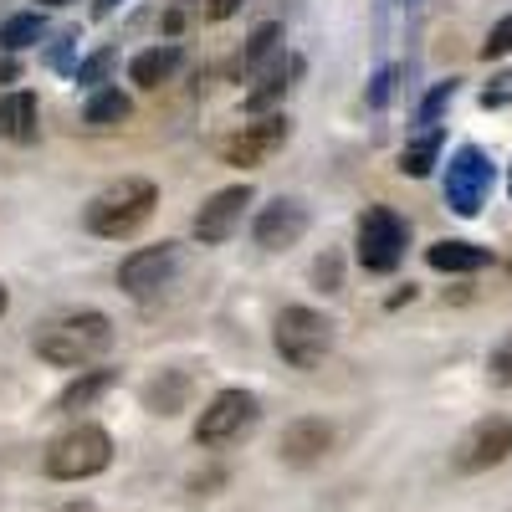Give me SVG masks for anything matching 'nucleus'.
<instances>
[{"label":"nucleus","instance_id":"39","mask_svg":"<svg viewBox=\"0 0 512 512\" xmlns=\"http://www.w3.org/2000/svg\"><path fill=\"white\" fill-rule=\"evenodd\" d=\"M507 195H512V169H507Z\"/></svg>","mask_w":512,"mask_h":512},{"label":"nucleus","instance_id":"1","mask_svg":"<svg viewBox=\"0 0 512 512\" xmlns=\"http://www.w3.org/2000/svg\"><path fill=\"white\" fill-rule=\"evenodd\" d=\"M31 349L57 369H88L113 349V323L98 308H72V313H57L52 323H41Z\"/></svg>","mask_w":512,"mask_h":512},{"label":"nucleus","instance_id":"26","mask_svg":"<svg viewBox=\"0 0 512 512\" xmlns=\"http://www.w3.org/2000/svg\"><path fill=\"white\" fill-rule=\"evenodd\" d=\"M451 98H456V77H451V82H436V88L425 93V103H420V123H425V128H436V118L446 113Z\"/></svg>","mask_w":512,"mask_h":512},{"label":"nucleus","instance_id":"6","mask_svg":"<svg viewBox=\"0 0 512 512\" xmlns=\"http://www.w3.org/2000/svg\"><path fill=\"white\" fill-rule=\"evenodd\" d=\"M359 267L384 277V272H395L405 262V251H410V226L400 210L390 205H369L364 216H359Z\"/></svg>","mask_w":512,"mask_h":512},{"label":"nucleus","instance_id":"9","mask_svg":"<svg viewBox=\"0 0 512 512\" xmlns=\"http://www.w3.org/2000/svg\"><path fill=\"white\" fill-rule=\"evenodd\" d=\"M487 195H492V159L477 144H461L446 164V205L472 221V216H482Z\"/></svg>","mask_w":512,"mask_h":512},{"label":"nucleus","instance_id":"11","mask_svg":"<svg viewBox=\"0 0 512 512\" xmlns=\"http://www.w3.org/2000/svg\"><path fill=\"white\" fill-rule=\"evenodd\" d=\"M256 200V190L251 185H226V190H216L200 210H195V241L200 246H226L231 236H236V226L246 221V205Z\"/></svg>","mask_w":512,"mask_h":512},{"label":"nucleus","instance_id":"8","mask_svg":"<svg viewBox=\"0 0 512 512\" xmlns=\"http://www.w3.org/2000/svg\"><path fill=\"white\" fill-rule=\"evenodd\" d=\"M512 456V420L507 415H482L477 425H466L451 446V472L456 477H482L492 466Z\"/></svg>","mask_w":512,"mask_h":512},{"label":"nucleus","instance_id":"29","mask_svg":"<svg viewBox=\"0 0 512 512\" xmlns=\"http://www.w3.org/2000/svg\"><path fill=\"white\" fill-rule=\"evenodd\" d=\"M507 103H512V67L492 72V82L482 88V108H507Z\"/></svg>","mask_w":512,"mask_h":512},{"label":"nucleus","instance_id":"37","mask_svg":"<svg viewBox=\"0 0 512 512\" xmlns=\"http://www.w3.org/2000/svg\"><path fill=\"white\" fill-rule=\"evenodd\" d=\"M62 512H98V507H93V502H67Z\"/></svg>","mask_w":512,"mask_h":512},{"label":"nucleus","instance_id":"31","mask_svg":"<svg viewBox=\"0 0 512 512\" xmlns=\"http://www.w3.org/2000/svg\"><path fill=\"white\" fill-rule=\"evenodd\" d=\"M72 41H77V31H62V36H57V47H52V57H47L57 72H62V67H67V57H72Z\"/></svg>","mask_w":512,"mask_h":512},{"label":"nucleus","instance_id":"16","mask_svg":"<svg viewBox=\"0 0 512 512\" xmlns=\"http://www.w3.org/2000/svg\"><path fill=\"white\" fill-rule=\"evenodd\" d=\"M297 77H303V57H297V52H282L262 77H256L262 88H251V93H246V113H262V108L282 103V98L297 88Z\"/></svg>","mask_w":512,"mask_h":512},{"label":"nucleus","instance_id":"36","mask_svg":"<svg viewBox=\"0 0 512 512\" xmlns=\"http://www.w3.org/2000/svg\"><path fill=\"white\" fill-rule=\"evenodd\" d=\"M6 308H11V287L0 282V318H6Z\"/></svg>","mask_w":512,"mask_h":512},{"label":"nucleus","instance_id":"30","mask_svg":"<svg viewBox=\"0 0 512 512\" xmlns=\"http://www.w3.org/2000/svg\"><path fill=\"white\" fill-rule=\"evenodd\" d=\"M390 82H395V67H384V72L374 77V88H369V103H374V108L390 103Z\"/></svg>","mask_w":512,"mask_h":512},{"label":"nucleus","instance_id":"24","mask_svg":"<svg viewBox=\"0 0 512 512\" xmlns=\"http://www.w3.org/2000/svg\"><path fill=\"white\" fill-rule=\"evenodd\" d=\"M113 62H118V52H113V47L93 52L88 62L77 67V82H88V93H93V88H103V82H108V72H113Z\"/></svg>","mask_w":512,"mask_h":512},{"label":"nucleus","instance_id":"21","mask_svg":"<svg viewBox=\"0 0 512 512\" xmlns=\"http://www.w3.org/2000/svg\"><path fill=\"white\" fill-rule=\"evenodd\" d=\"M41 36H47V16L41 11H16V16L0 21V52H26V47H36Z\"/></svg>","mask_w":512,"mask_h":512},{"label":"nucleus","instance_id":"20","mask_svg":"<svg viewBox=\"0 0 512 512\" xmlns=\"http://www.w3.org/2000/svg\"><path fill=\"white\" fill-rule=\"evenodd\" d=\"M128 118H134V103H128V93L123 88H93L88 93V103H82V123L88 128H123Z\"/></svg>","mask_w":512,"mask_h":512},{"label":"nucleus","instance_id":"12","mask_svg":"<svg viewBox=\"0 0 512 512\" xmlns=\"http://www.w3.org/2000/svg\"><path fill=\"white\" fill-rule=\"evenodd\" d=\"M308 226H313L308 205L277 195V200H267L262 210H256L251 236H256V246H262V251H287V246H297V241L308 236Z\"/></svg>","mask_w":512,"mask_h":512},{"label":"nucleus","instance_id":"34","mask_svg":"<svg viewBox=\"0 0 512 512\" xmlns=\"http://www.w3.org/2000/svg\"><path fill=\"white\" fill-rule=\"evenodd\" d=\"M159 31H164L169 41H175V36L185 31V16H180V11H164V16H159Z\"/></svg>","mask_w":512,"mask_h":512},{"label":"nucleus","instance_id":"4","mask_svg":"<svg viewBox=\"0 0 512 512\" xmlns=\"http://www.w3.org/2000/svg\"><path fill=\"white\" fill-rule=\"evenodd\" d=\"M272 349H277V359H282L287 369L313 374V369L328 359V349H333V323H328L318 308L292 303V308H282L277 323H272Z\"/></svg>","mask_w":512,"mask_h":512},{"label":"nucleus","instance_id":"14","mask_svg":"<svg viewBox=\"0 0 512 512\" xmlns=\"http://www.w3.org/2000/svg\"><path fill=\"white\" fill-rule=\"evenodd\" d=\"M0 139L11 144H36L41 139V103L26 88L0 93Z\"/></svg>","mask_w":512,"mask_h":512},{"label":"nucleus","instance_id":"28","mask_svg":"<svg viewBox=\"0 0 512 512\" xmlns=\"http://www.w3.org/2000/svg\"><path fill=\"white\" fill-rule=\"evenodd\" d=\"M512 52V16H502L492 31H487V41H482V57L487 62H497V57H507Z\"/></svg>","mask_w":512,"mask_h":512},{"label":"nucleus","instance_id":"10","mask_svg":"<svg viewBox=\"0 0 512 512\" xmlns=\"http://www.w3.org/2000/svg\"><path fill=\"white\" fill-rule=\"evenodd\" d=\"M175 267H180V246H175V241L139 246L134 256H123V262H118V287L144 303V297H154L169 277H175Z\"/></svg>","mask_w":512,"mask_h":512},{"label":"nucleus","instance_id":"23","mask_svg":"<svg viewBox=\"0 0 512 512\" xmlns=\"http://www.w3.org/2000/svg\"><path fill=\"white\" fill-rule=\"evenodd\" d=\"M277 41H282V26H277V21L256 26V31H251V41L241 47V57H236V77H241V72H256V67H262V57H272V52H277Z\"/></svg>","mask_w":512,"mask_h":512},{"label":"nucleus","instance_id":"35","mask_svg":"<svg viewBox=\"0 0 512 512\" xmlns=\"http://www.w3.org/2000/svg\"><path fill=\"white\" fill-rule=\"evenodd\" d=\"M118 6H123V0H93V16H98V21H103V16H113V11H118Z\"/></svg>","mask_w":512,"mask_h":512},{"label":"nucleus","instance_id":"5","mask_svg":"<svg viewBox=\"0 0 512 512\" xmlns=\"http://www.w3.org/2000/svg\"><path fill=\"white\" fill-rule=\"evenodd\" d=\"M256 425H262V405H256V395L251 390H221V395H210L205 410L195 415V446H205V451L241 446Z\"/></svg>","mask_w":512,"mask_h":512},{"label":"nucleus","instance_id":"25","mask_svg":"<svg viewBox=\"0 0 512 512\" xmlns=\"http://www.w3.org/2000/svg\"><path fill=\"white\" fill-rule=\"evenodd\" d=\"M313 287L318 292H338V287H344V256H338V251L318 256V262H313Z\"/></svg>","mask_w":512,"mask_h":512},{"label":"nucleus","instance_id":"38","mask_svg":"<svg viewBox=\"0 0 512 512\" xmlns=\"http://www.w3.org/2000/svg\"><path fill=\"white\" fill-rule=\"evenodd\" d=\"M41 6H72V0H41Z\"/></svg>","mask_w":512,"mask_h":512},{"label":"nucleus","instance_id":"19","mask_svg":"<svg viewBox=\"0 0 512 512\" xmlns=\"http://www.w3.org/2000/svg\"><path fill=\"white\" fill-rule=\"evenodd\" d=\"M118 384V369H82L67 390L57 395V415H82V410H93L108 390Z\"/></svg>","mask_w":512,"mask_h":512},{"label":"nucleus","instance_id":"13","mask_svg":"<svg viewBox=\"0 0 512 512\" xmlns=\"http://www.w3.org/2000/svg\"><path fill=\"white\" fill-rule=\"evenodd\" d=\"M333 425L328 420H318V415H303V420H292L287 431H282V441H277V456L287 461V466H318L328 451H333Z\"/></svg>","mask_w":512,"mask_h":512},{"label":"nucleus","instance_id":"33","mask_svg":"<svg viewBox=\"0 0 512 512\" xmlns=\"http://www.w3.org/2000/svg\"><path fill=\"white\" fill-rule=\"evenodd\" d=\"M16 77H21V62H16V52H0V88H11Z\"/></svg>","mask_w":512,"mask_h":512},{"label":"nucleus","instance_id":"17","mask_svg":"<svg viewBox=\"0 0 512 512\" xmlns=\"http://www.w3.org/2000/svg\"><path fill=\"white\" fill-rule=\"evenodd\" d=\"M425 262H431V272L466 277V272L492 267V251H487V246H477V241H431V246H425Z\"/></svg>","mask_w":512,"mask_h":512},{"label":"nucleus","instance_id":"27","mask_svg":"<svg viewBox=\"0 0 512 512\" xmlns=\"http://www.w3.org/2000/svg\"><path fill=\"white\" fill-rule=\"evenodd\" d=\"M487 379H492V384H502V390L512 384V333H507L502 344L487 354Z\"/></svg>","mask_w":512,"mask_h":512},{"label":"nucleus","instance_id":"2","mask_svg":"<svg viewBox=\"0 0 512 512\" xmlns=\"http://www.w3.org/2000/svg\"><path fill=\"white\" fill-rule=\"evenodd\" d=\"M154 210H159L154 180L123 175V180L103 185V190L88 200V210H82V226H88L93 236H103V241H128V236H139V231L154 221Z\"/></svg>","mask_w":512,"mask_h":512},{"label":"nucleus","instance_id":"7","mask_svg":"<svg viewBox=\"0 0 512 512\" xmlns=\"http://www.w3.org/2000/svg\"><path fill=\"white\" fill-rule=\"evenodd\" d=\"M292 139V123L287 113H262V118H251L241 128H231V134L216 139V159L231 164V169H256V164H267L287 149Z\"/></svg>","mask_w":512,"mask_h":512},{"label":"nucleus","instance_id":"32","mask_svg":"<svg viewBox=\"0 0 512 512\" xmlns=\"http://www.w3.org/2000/svg\"><path fill=\"white\" fill-rule=\"evenodd\" d=\"M241 11V0H205V21H226Z\"/></svg>","mask_w":512,"mask_h":512},{"label":"nucleus","instance_id":"15","mask_svg":"<svg viewBox=\"0 0 512 512\" xmlns=\"http://www.w3.org/2000/svg\"><path fill=\"white\" fill-rule=\"evenodd\" d=\"M190 400H195V379L185 374V369H164V374H154L149 384H144V410L149 415H180V410H190Z\"/></svg>","mask_w":512,"mask_h":512},{"label":"nucleus","instance_id":"3","mask_svg":"<svg viewBox=\"0 0 512 512\" xmlns=\"http://www.w3.org/2000/svg\"><path fill=\"white\" fill-rule=\"evenodd\" d=\"M113 466V436L93 420H77L47 446V477L52 482H88Z\"/></svg>","mask_w":512,"mask_h":512},{"label":"nucleus","instance_id":"18","mask_svg":"<svg viewBox=\"0 0 512 512\" xmlns=\"http://www.w3.org/2000/svg\"><path fill=\"white\" fill-rule=\"evenodd\" d=\"M180 62H185V52L175 47V41H159V47H144L134 62H128V77H134L144 93H154V88H164V82L180 72Z\"/></svg>","mask_w":512,"mask_h":512},{"label":"nucleus","instance_id":"22","mask_svg":"<svg viewBox=\"0 0 512 512\" xmlns=\"http://www.w3.org/2000/svg\"><path fill=\"white\" fill-rule=\"evenodd\" d=\"M441 128H425L420 139H410L405 144V154H400V175H410V180H425L436 169V159H441Z\"/></svg>","mask_w":512,"mask_h":512}]
</instances>
